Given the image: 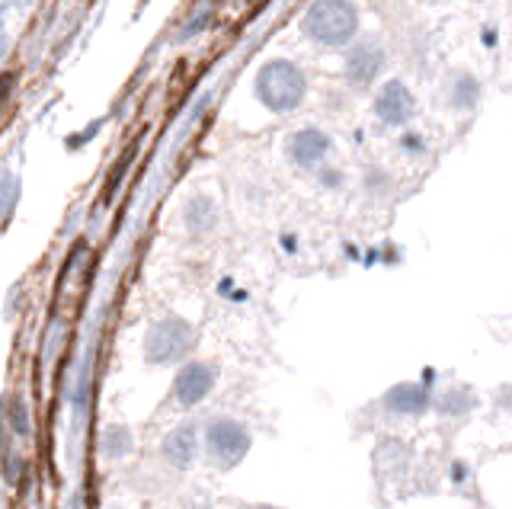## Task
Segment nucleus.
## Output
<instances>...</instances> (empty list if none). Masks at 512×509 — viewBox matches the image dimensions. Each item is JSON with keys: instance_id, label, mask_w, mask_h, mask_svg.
I'll list each match as a JSON object with an SVG mask.
<instances>
[{"instance_id": "6e6552de", "label": "nucleus", "mask_w": 512, "mask_h": 509, "mask_svg": "<svg viewBox=\"0 0 512 509\" xmlns=\"http://www.w3.org/2000/svg\"><path fill=\"white\" fill-rule=\"evenodd\" d=\"M215 388V365L208 362H186L173 381V401L180 407H196Z\"/></svg>"}, {"instance_id": "f03ea898", "label": "nucleus", "mask_w": 512, "mask_h": 509, "mask_svg": "<svg viewBox=\"0 0 512 509\" xmlns=\"http://www.w3.org/2000/svg\"><path fill=\"white\" fill-rule=\"evenodd\" d=\"M301 33L317 49H346L359 36V7L352 0H314L301 17Z\"/></svg>"}, {"instance_id": "4468645a", "label": "nucleus", "mask_w": 512, "mask_h": 509, "mask_svg": "<svg viewBox=\"0 0 512 509\" xmlns=\"http://www.w3.org/2000/svg\"><path fill=\"white\" fill-rule=\"evenodd\" d=\"M7 420H10V426H13L20 436H29L32 423H29V407H26V401H20V397H13V401H10V410H7Z\"/></svg>"}, {"instance_id": "dca6fc26", "label": "nucleus", "mask_w": 512, "mask_h": 509, "mask_svg": "<svg viewBox=\"0 0 512 509\" xmlns=\"http://www.w3.org/2000/svg\"><path fill=\"white\" fill-rule=\"evenodd\" d=\"M16 202H20V180H16L13 173L7 170V173H4V221L13 218Z\"/></svg>"}, {"instance_id": "423d86ee", "label": "nucleus", "mask_w": 512, "mask_h": 509, "mask_svg": "<svg viewBox=\"0 0 512 509\" xmlns=\"http://www.w3.org/2000/svg\"><path fill=\"white\" fill-rule=\"evenodd\" d=\"M372 109L384 129H404V125H410V119L416 116V97L404 81L391 77V81H384L378 87Z\"/></svg>"}, {"instance_id": "ddd939ff", "label": "nucleus", "mask_w": 512, "mask_h": 509, "mask_svg": "<svg viewBox=\"0 0 512 509\" xmlns=\"http://www.w3.org/2000/svg\"><path fill=\"white\" fill-rule=\"evenodd\" d=\"M132 445H135L132 429H128V426H109L106 436H103V455L112 458V461L125 458L128 452H132Z\"/></svg>"}, {"instance_id": "f3484780", "label": "nucleus", "mask_w": 512, "mask_h": 509, "mask_svg": "<svg viewBox=\"0 0 512 509\" xmlns=\"http://www.w3.org/2000/svg\"><path fill=\"white\" fill-rule=\"evenodd\" d=\"M400 151H404V154H426V141H423V135L407 132L404 138H400Z\"/></svg>"}, {"instance_id": "39448f33", "label": "nucleus", "mask_w": 512, "mask_h": 509, "mask_svg": "<svg viewBox=\"0 0 512 509\" xmlns=\"http://www.w3.org/2000/svg\"><path fill=\"white\" fill-rule=\"evenodd\" d=\"M388 68V52L378 39H359L349 45L343 58V77L352 90H368L378 84V77Z\"/></svg>"}, {"instance_id": "1a4fd4ad", "label": "nucleus", "mask_w": 512, "mask_h": 509, "mask_svg": "<svg viewBox=\"0 0 512 509\" xmlns=\"http://www.w3.org/2000/svg\"><path fill=\"white\" fill-rule=\"evenodd\" d=\"M199 452V426L196 423H183L167 433L164 439V458L173 468H189L196 461Z\"/></svg>"}, {"instance_id": "f257e3e1", "label": "nucleus", "mask_w": 512, "mask_h": 509, "mask_svg": "<svg viewBox=\"0 0 512 509\" xmlns=\"http://www.w3.org/2000/svg\"><path fill=\"white\" fill-rule=\"evenodd\" d=\"M308 74H304L295 61L288 58H272L256 71L253 93L272 116H288L308 97Z\"/></svg>"}, {"instance_id": "6ab92c4d", "label": "nucleus", "mask_w": 512, "mask_h": 509, "mask_svg": "<svg viewBox=\"0 0 512 509\" xmlns=\"http://www.w3.org/2000/svg\"><path fill=\"white\" fill-rule=\"evenodd\" d=\"M196 509H208V506H196Z\"/></svg>"}, {"instance_id": "9d476101", "label": "nucleus", "mask_w": 512, "mask_h": 509, "mask_svg": "<svg viewBox=\"0 0 512 509\" xmlns=\"http://www.w3.org/2000/svg\"><path fill=\"white\" fill-rule=\"evenodd\" d=\"M384 410L388 413H423L429 410V391L423 385H416V381H410V385H397L391 388L388 394H384Z\"/></svg>"}, {"instance_id": "9b49d317", "label": "nucleus", "mask_w": 512, "mask_h": 509, "mask_svg": "<svg viewBox=\"0 0 512 509\" xmlns=\"http://www.w3.org/2000/svg\"><path fill=\"white\" fill-rule=\"evenodd\" d=\"M218 225V205L212 196H192L186 205H183V228L189 234H208L215 231Z\"/></svg>"}, {"instance_id": "20e7f679", "label": "nucleus", "mask_w": 512, "mask_h": 509, "mask_svg": "<svg viewBox=\"0 0 512 509\" xmlns=\"http://www.w3.org/2000/svg\"><path fill=\"white\" fill-rule=\"evenodd\" d=\"M205 452L218 468H234L250 452V433L231 417H215L205 426Z\"/></svg>"}, {"instance_id": "a211bd4d", "label": "nucleus", "mask_w": 512, "mask_h": 509, "mask_svg": "<svg viewBox=\"0 0 512 509\" xmlns=\"http://www.w3.org/2000/svg\"><path fill=\"white\" fill-rule=\"evenodd\" d=\"M429 4H445V0H429Z\"/></svg>"}, {"instance_id": "0eeeda50", "label": "nucleus", "mask_w": 512, "mask_h": 509, "mask_svg": "<svg viewBox=\"0 0 512 509\" xmlns=\"http://www.w3.org/2000/svg\"><path fill=\"white\" fill-rule=\"evenodd\" d=\"M330 151H333V138L324 129H317V125H304V129L292 132V135H288V141H285V157L298 170L324 167Z\"/></svg>"}, {"instance_id": "f8f14e48", "label": "nucleus", "mask_w": 512, "mask_h": 509, "mask_svg": "<svg viewBox=\"0 0 512 509\" xmlns=\"http://www.w3.org/2000/svg\"><path fill=\"white\" fill-rule=\"evenodd\" d=\"M448 103H452V109H458V113H471L480 103V81L471 71L452 74V81H448Z\"/></svg>"}, {"instance_id": "2eb2a0df", "label": "nucleus", "mask_w": 512, "mask_h": 509, "mask_svg": "<svg viewBox=\"0 0 512 509\" xmlns=\"http://www.w3.org/2000/svg\"><path fill=\"white\" fill-rule=\"evenodd\" d=\"M474 401H471V394L468 391H461V388H455V391H448L442 401H439V410L442 413H464L468 410Z\"/></svg>"}, {"instance_id": "7ed1b4c3", "label": "nucleus", "mask_w": 512, "mask_h": 509, "mask_svg": "<svg viewBox=\"0 0 512 509\" xmlns=\"http://www.w3.org/2000/svg\"><path fill=\"white\" fill-rule=\"evenodd\" d=\"M192 346H196V330H192L189 321H183V317H160L144 337V359L151 365H173L186 359Z\"/></svg>"}]
</instances>
